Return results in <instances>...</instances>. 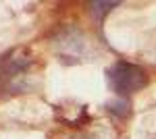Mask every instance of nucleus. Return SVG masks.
I'll use <instances>...</instances> for the list:
<instances>
[{
    "label": "nucleus",
    "mask_w": 156,
    "mask_h": 139,
    "mask_svg": "<svg viewBox=\"0 0 156 139\" xmlns=\"http://www.w3.org/2000/svg\"><path fill=\"white\" fill-rule=\"evenodd\" d=\"M119 2H92L90 4V9H92V12L96 15V19H100L104 12H108L112 6H117Z\"/></svg>",
    "instance_id": "obj_4"
},
{
    "label": "nucleus",
    "mask_w": 156,
    "mask_h": 139,
    "mask_svg": "<svg viewBox=\"0 0 156 139\" xmlns=\"http://www.w3.org/2000/svg\"><path fill=\"white\" fill-rule=\"evenodd\" d=\"M27 67H29V58L12 56V58H9V60L4 62V67H2V75H4V77H11V75L21 73V71L27 69Z\"/></svg>",
    "instance_id": "obj_3"
},
{
    "label": "nucleus",
    "mask_w": 156,
    "mask_h": 139,
    "mask_svg": "<svg viewBox=\"0 0 156 139\" xmlns=\"http://www.w3.org/2000/svg\"><path fill=\"white\" fill-rule=\"evenodd\" d=\"M106 108L115 116H119V118H127V116L131 114V104H129V100H127V98H121V96H119V98L108 100Z\"/></svg>",
    "instance_id": "obj_2"
},
{
    "label": "nucleus",
    "mask_w": 156,
    "mask_h": 139,
    "mask_svg": "<svg viewBox=\"0 0 156 139\" xmlns=\"http://www.w3.org/2000/svg\"><path fill=\"white\" fill-rule=\"evenodd\" d=\"M108 83L119 96L140 92L148 85V75L144 69L129 64V62H117L115 67L108 69Z\"/></svg>",
    "instance_id": "obj_1"
}]
</instances>
